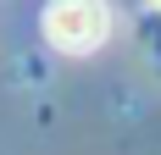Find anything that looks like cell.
Here are the masks:
<instances>
[{"label": "cell", "instance_id": "obj_1", "mask_svg": "<svg viewBox=\"0 0 161 155\" xmlns=\"http://www.w3.org/2000/svg\"><path fill=\"white\" fill-rule=\"evenodd\" d=\"M45 39L61 56H89L111 39V6L106 0H50L45 6Z\"/></svg>", "mask_w": 161, "mask_h": 155}]
</instances>
